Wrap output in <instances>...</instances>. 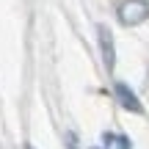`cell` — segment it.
<instances>
[{"instance_id":"6da1fadb","label":"cell","mask_w":149,"mask_h":149,"mask_svg":"<svg viewBox=\"0 0 149 149\" xmlns=\"http://www.w3.org/2000/svg\"><path fill=\"white\" fill-rule=\"evenodd\" d=\"M116 14H119V22L127 25V28L141 25V22L149 19V3L146 0H124V3L119 6Z\"/></svg>"},{"instance_id":"7a4b0ae2","label":"cell","mask_w":149,"mask_h":149,"mask_svg":"<svg viewBox=\"0 0 149 149\" xmlns=\"http://www.w3.org/2000/svg\"><path fill=\"white\" fill-rule=\"evenodd\" d=\"M97 39H100V53H102V64L108 72H113L116 66V47H113V33L108 25H97Z\"/></svg>"},{"instance_id":"3957f363","label":"cell","mask_w":149,"mask_h":149,"mask_svg":"<svg viewBox=\"0 0 149 149\" xmlns=\"http://www.w3.org/2000/svg\"><path fill=\"white\" fill-rule=\"evenodd\" d=\"M113 91H116V100H119V105H122L124 111H130V113H144V105H141L138 94H135L127 83L116 80V83H113Z\"/></svg>"},{"instance_id":"277c9868","label":"cell","mask_w":149,"mask_h":149,"mask_svg":"<svg viewBox=\"0 0 149 149\" xmlns=\"http://www.w3.org/2000/svg\"><path fill=\"white\" fill-rule=\"evenodd\" d=\"M102 141L108 144V149H133L127 135H113V133H105L102 135Z\"/></svg>"},{"instance_id":"5b68a950","label":"cell","mask_w":149,"mask_h":149,"mask_svg":"<svg viewBox=\"0 0 149 149\" xmlns=\"http://www.w3.org/2000/svg\"><path fill=\"white\" fill-rule=\"evenodd\" d=\"M66 149H77V135L74 133H66Z\"/></svg>"},{"instance_id":"8992f818","label":"cell","mask_w":149,"mask_h":149,"mask_svg":"<svg viewBox=\"0 0 149 149\" xmlns=\"http://www.w3.org/2000/svg\"><path fill=\"white\" fill-rule=\"evenodd\" d=\"M91 149H102V146H91Z\"/></svg>"}]
</instances>
